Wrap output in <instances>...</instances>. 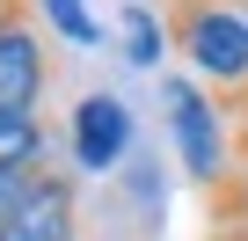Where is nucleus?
<instances>
[{"mask_svg":"<svg viewBox=\"0 0 248 241\" xmlns=\"http://www.w3.org/2000/svg\"><path fill=\"white\" fill-rule=\"evenodd\" d=\"M124 139H132L124 102H117V95H88L80 117H73V154H80V168H109V161L124 154Z\"/></svg>","mask_w":248,"mask_h":241,"instance_id":"39448f33","label":"nucleus"},{"mask_svg":"<svg viewBox=\"0 0 248 241\" xmlns=\"http://www.w3.org/2000/svg\"><path fill=\"white\" fill-rule=\"evenodd\" d=\"M44 176H51V154H44V161H22V168H0V219H8V212L44 183Z\"/></svg>","mask_w":248,"mask_h":241,"instance_id":"1a4fd4ad","label":"nucleus"},{"mask_svg":"<svg viewBox=\"0 0 248 241\" xmlns=\"http://www.w3.org/2000/svg\"><path fill=\"white\" fill-rule=\"evenodd\" d=\"M44 88H51V59L37 44V22L30 15L0 22V117H30Z\"/></svg>","mask_w":248,"mask_h":241,"instance_id":"7ed1b4c3","label":"nucleus"},{"mask_svg":"<svg viewBox=\"0 0 248 241\" xmlns=\"http://www.w3.org/2000/svg\"><path fill=\"white\" fill-rule=\"evenodd\" d=\"M161 102H168V117H175V139H183L190 176L212 190V183L226 176V132H219V110H212L190 80H161Z\"/></svg>","mask_w":248,"mask_h":241,"instance_id":"f03ea898","label":"nucleus"},{"mask_svg":"<svg viewBox=\"0 0 248 241\" xmlns=\"http://www.w3.org/2000/svg\"><path fill=\"white\" fill-rule=\"evenodd\" d=\"M168 44L226 95H248V0H168Z\"/></svg>","mask_w":248,"mask_h":241,"instance_id":"f257e3e1","label":"nucleus"},{"mask_svg":"<svg viewBox=\"0 0 248 241\" xmlns=\"http://www.w3.org/2000/svg\"><path fill=\"white\" fill-rule=\"evenodd\" d=\"M44 161V125L37 117H0V168H22Z\"/></svg>","mask_w":248,"mask_h":241,"instance_id":"0eeeda50","label":"nucleus"},{"mask_svg":"<svg viewBox=\"0 0 248 241\" xmlns=\"http://www.w3.org/2000/svg\"><path fill=\"white\" fill-rule=\"evenodd\" d=\"M0 241H73V183L51 168L8 219H0Z\"/></svg>","mask_w":248,"mask_h":241,"instance_id":"20e7f679","label":"nucleus"},{"mask_svg":"<svg viewBox=\"0 0 248 241\" xmlns=\"http://www.w3.org/2000/svg\"><path fill=\"white\" fill-rule=\"evenodd\" d=\"M44 15L59 22V37H73V44H95L102 30L88 22V8H80V0H44Z\"/></svg>","mask_w":248,"mask_h":241,"instance_id":"9d476101","label":"nucleus"},{"mask_svg":"<svg viewBox=\"0 0 248 241\" xmlns=\"http://www.w3.org/2000/svg\"><path fill=\"white\" fill-rule=\"evenodd\" d=\"M161 37H168V22H154L146 8H124V51H132V66H154Z\"/></svg>","mask_w":248,"mask_h":241,"instance_id":"6e6552de","label":"nucleus"},{"mask_svg":"<svg viewBox=\"0 0 248 241\" xmlns=\"http://www.w3.org/2000/svg\"><path fill=\"white\" fill-rule=\"evenodd\" d=\"M15 15H30V0H0V22H15Z\"/></svg>","mask_w":248,"mask_h":241,"instance_id":"9b49d317","label":"nucleus"},{"mask_svg":"<svg viewBox=\"0 0 248 241\" xmlns=\"http://www.w3.org/2000/svg\"><path fill=\"white\" fill-rule=\"evenodd\" d=\"M212 212H219V234L248 241V168H233V176L212 183Z\"/></svg>","mask_w":248,"mask_h":241,"instance_id":"423d86ee","label":"nucleus"}]
</instances>
